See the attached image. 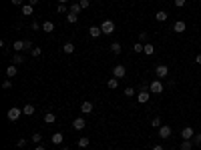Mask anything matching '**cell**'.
I'll use <instances>...</instances> for the list:
<instances>
[{
    "label": "cell",
    "instance_id": "obj_7",
    "mask_svg": "<svg viewBox=\"0 0 201 150\" xmlns=\"http://www.w3.org/2000/svg\"><path fill=\"white\" fill-rule=\"evenodd\" d=\"M193 136H195V130H193L191 126L181 128V138H183V140H193Z\"/></svg>",
    "mask_w": 201,
    "mask_h": 150
},
{
    "label": "cell",
    "instance_id": "obj_25",
    "mask_svg": "<svg viewBox=\"0 0 201 150\" xmlns=\"http://www.w3.org/2000/svg\"><path fill=\"white\" fill-rule=\"evenodd\" d=\"M181 150H191L193 148V140H181Z\"/></svg>",
    "mask_w": 201,
    "mask_h": 150
},
{
    "label": "cell",
    "instance_id": "obj_5",
    "mask_svg": "<svg viewBox=\"0 0 201 150\" xmlns=\"http://www.w3.org/2000/svg\"><path fill=\"white\" fill-rule=\"evenodd\" d=\"M149 98H151V92H149V90H139V92H137V102H139V104H147Z\"/></svg>",
    "mask_w": 201,
    "mask_h": 150
},
{
    "label": "cell",
    "instance_id": "obj_2",
    "mask_svg": "<svg viewBox=\"0 0 201 150\" xmlns=\"http://www.w3.org/2000/svg\"><path fill=\"white\" fill-rule=\"evenodd\" d=\"M163 90H165V86H163V82H161L159 78L153 80V82L149 84V92H153V94H161Z\"/></svg>",
    "mask_w": 201,
    "mask_h": 150
},
{
    "label": "cell",
    "instance_id": "obj_16",
    "mask_svg": "<svg viewBox=\"0 0 201 150\" xmlns=\"http://www.w3.org/2000/svg\"><path fill=\"white\" fill-rule=\"evenodd\" d=\"M111 52L113 54H121V50H123V46H121V42H111Z\"/></svg>",
    "mask_w": 201,
    "mask_h": 150
},
{
    "label": "cell",
    "instance_id": "obj_31",
    "mask_svg": "<svg viewBox=\"0 0 201 150\" xmlns=\"http://www.w3.org/2000/svg\"><path fill=\"white\" fill-rule=\"evenodd\" d=\"M30 30H34V32H38V30H42V24H38L36 20H32V22H30Z\"/></svg>",
    "mask_w": 201,
    "mask_h": 150
},
{
    "label": "cell",
    "instance_id": "obj_34",
    "mask_svg": "<svg viewBox=\"0 0 201 150\" xmlns=\"http://www.w3.org/2000/svg\"><path fill=\"white\" fill-rule=\"evenodd\" d=\"M30 54H32V58H38V56H40V54H42V50L38 48V46H34V48L30 50Z\"/></svg>",
    "mask_w": 201,
    "mask_h": 150
},
{
    "label": "cell",
    "instance_id": "obj_1",
    "mask_svg": "<svg viewBox=\"0 0 201 150\" xmlns=\"http://www.w3.org/2000/svg\"><path fill=\"white\" fill-rule=\"evenodd\" d=\"M6 116H8V120H10V122H16V120L22 116V108H16V106H12V108L6 112Z\"/></svg>",
    "mask_w": 201,
    "mask_h": 150
},
{
    "label": "cell",
    "instance_id": "obj_28",
    "mask_svg": "<svg viewBox=\"0 0 201 150\" xmlns=\"http://www.w3.org/2000/svg\"><path fill=\"white\" fill-rule=\"evenodd\" d=\"M30 140H32V142H34V144H40V142H42V134H40V132H34V134H32V138H30Z\"/></svg>",
    "mask_w": 201,
    "mask_h": 150
},
{
    "label": "cell",
    "instance_id": "obj_47",
    "mask_svg": "<svg viewBox=\"0 0 201 150\" xmlns=\"http://www.w3.org/2000/svg\"><path fill=\"white\" fill-rule=\"evenodd\" d=\"M195 62H197V64H201V54H197V56H195Z\"/></svg>",
    "mask_w": 201,
    "mask_h": 150
},
{
    "label": "cell",
    "instance_id": "obj_4",
    "mask_svg": "<svg viewBox=\"0 0 201 150\" xmlns=\"http://www.w3.org/2000/svg\"><path fill=\"white\" fill-rule=\"evenodd\" d=\"M101 30H103V34H113L115 32V22L113 20H103L101 22Z\"/></svg>",
    "mask_w": 201,
    "mask_h": 150
},
{
    "label": "cell",
    "instance_id": "obj_11",
    "mask_svg": "<svg viewBox=\"0 0 201 150\" xmlns=\"http://www.w3.org/2000/svg\"><path fill=\"white\" fill-rule=\"evenodd\" d=\"M80 112H83V114H93V102L85 100L83 104H80Z\"/></svg>",
    "mask_w": 201,
    "mask_h": 150
},
{
    "label": "cell",
    "instance_id": "obj_9",
    "mask_svg": "<svg viewBox=\"0 0 201 150\" xmlns=\"http://www.w3.org/2000/svg\"><path fill=\"white\" fill-rule=\"evenodd\" d=\"M187 30V24L183 22V20H177V22L173 24V32H177V34H183Z\"/></svg>",
    "mask_w": 201,
    "mask_h": 150
},
{
    "label": "cell",
    "instance_id": "obj_18",
    "mask_svg": "<svg viewBox=\"0 0 201 150\" xmlns=\"http://www.w3.org/2000/svg\"><path fill=\"white\" fill-rule=\"evenodd\" d=\"M34 110H36V108H34L32 104H26V106H22V114H24V116H32V114H34Z\"/></svg>",
    "mask_w": 201,
    "mask_h": 150
},
{
    "label": "cell",
    "instance_id": "obj_48",
    "mask_svg": "<svg viewBox=\"0 0 201 150\" xmlns=\"http://www.w3.org/2000/svg\"><path fill=\"white\" fill-rule=\"evenodd\" d=\"M68 2V0H58V4H66Z\"/></svg>",
    "mask_w": 201,
    "mask_h": 150
},
{
    "label": "cell",
    "instance_id": "obj_23",
    "mask_svg": "<svg viewBox=\"0 0 201 150\" xmlns=\"http://www.w3.org/2000/svg\"><path fill=\"white\" fill-rule=\"evenodd\" d=\"M79 148H87L89 144H91V138H87V136H83V138H79Z\"/></svg>",
    "mask_w": 201,
    "mask_h": 150
},
{
    "label": "cell",
    "instance_id": "obj_12",
    "mask_svg": "<svg viewBox=\"0 0 201 150\" xmlns=\"http://www.w3.org/2000/svg\"><path fill=\"white\" fill-rule=\"evenodd\" d=\"M85 126H87L85 118H75V120H72V128H75V130H83Z\"/></svg>",
    "mask_w": 201,
    "mask_h": 150
},
{
    "label": "cell",
    "instance_id": "obj_35",
    "mask_svg": "<svg viewBox=\"0 0 201 150\" xmlns=\"http://www.w3.org/2000/svg\"><path fill=\"white\" fill-rule=\"evenodd\" d=\"M193 144H195V146H201V132H195V136H193Z\"/></svg>",
    "mask_w": 201,
    "mask_h": 150
},
{
    "label": "cell",
    "instance_id": "obj_30",
    "mask_svg": "<svg viewBox=\"0 0 201 150\" xmlns=\"http://www.w3.org/2000/svg\"><path fill=\"white\" fill-rule=\"evenodd\" d=\"M143 52H145V54H149V56H151V54L155 52V46H153V44H145V50H143Z\"/></svg>",
    "mask_w": 201,
    "mask_h": 150
},
{
    "label": "cell",
    "instance_id": "obj_6",
    "mask_svg": "<svg viewBox=\"0 0 201 150\" xmlns=\"http://www.w3.org/2000/svg\"><path fill=\"white\" fill-rule=\"evenodd\" d=\"M171 134H173V128H171V126H167V124H163V126L159 128V136H161L163 140L171 138Z\"/></svg>",
    "mask_w": 201,
    "mask_h": 150
},
{
    "label": "cell",
    "instance_id": "obj_40",
    "mask_svg": "<svg viewBox=\"0 0 201 150\" xmlns=\"http://www.w3.org/2000/svg\"><path fill=\"white\" fill-rule=\"evenodd\" d=\"M147 38H149L147 32H141V34H139V42H147Z\"/></svg>",
    "mask_w": 201,
    "mask_h": 150
},
{
    "label": "cell",
    "instance_id": "obj_37",
    "mask_svg": "<svg viewBox=\"0 0 201 150\" xmlns=\"http://www.w3.org/2000/svg\"><path fill=\"white\" fill-rule=\"evenodd\" d=\"M135 94H137V92H135V88H131V86H129V88H125V96H129V98H131V96H135Z\"/></svg>",
    "mask_w": 201,
    "mask_h": 150
},
{
    "label": "cell",
    "instance_id": "obj_15",
    "mask_svg": "<svg viewBox=\"0 0 201 150\" xmlns=\"http://www.w3.org/2000/svg\"><path fill=\"white\" fill-rule=\"evenodd\" d=\"M42 30H44L46 34H50L54 30V22H50V20H44V22H42Z\"/></svg>",
    "mask_w": 201,
    "mask_h": 150
},
{
    "label": "cell",
    "instance_id": "obj_19",
    "mask_svg": "<svg viewBox=\"0 0 201 150\" xmlns=\"http://www.w3.org/2000/svg\"><path fill=\"white\" fill-rule=\"evenodd\" d=\"M24 60H26V58H24L22 54H20V52H16L14 56H12V64H16V66H18V64H22V62H24Z\"/></svg>",
    "mask_w": 201,
    "mask_h": 150
},
{
    "label": "cell",
    "instance_id": "obj_8",
    "mask_svg": "<svg viewBox=\"0 0 201 150\" xmlns=\"http://www.w3.org/2000/svg\"><path fill=\"white\" fill-rule=\"evenodd\" d=\"M125 72H127V68L123 66V64H117V66L113 68V76H115V78H119V80L125 78Z\"/></svg>",
    "mask_w": 201,
    "mask_h": 150
},
{
    "label": "cell",
    "instance_id": "obj_17",
    "mask_svg": "<svg viewBox=\"0 0 201 150\" xmlns=\"http://www.w3.org/2000/svg\"><path fill=\"white\" fill-rule=\"evenodd\" d=\"M18 74V68H16V64H10V66L6 68V76L8 78H12V76H16Z\"/></svg>",
    "mask_w": 201,
    "mask_h": 150
},
{
    "label": "cell",
    "instance_id": "obj_33",
    "mask_svg": "<svg viewBox=\"0 0 201 150\" xmlns=\"http://www.w3.org/2000/svg\"><path fill=\"white\" fill-rule=\"evenodd\" d=\"M143 50H145V44H141V42L133 44V52H143Z\"/></svg>",
    "mask_w": 201,
    "mask_h": 150
},
{
    "label": "cell",
    "instance_id": "obj_27",
    "mask_svg": "<svg viewBox=\"0 0 201 150\" xmlns=\"http://www.w3.org/2000/svg\"><path fill=\"white\" fill-rule=\"evenodd\" d=\"M66 20H68L71 24H76V20H79V14H75V12H68V14H66Z\"/></svg>",
    "mask_w": 201,
    "mask_h": 150
},
{
    "label": "cell",
    "instance_id": "obj_43",
    "mask_svg": "<svg viewBox=\"0 0 201 150\" xmlns=\"http://www.w3.org/2000/svg\"><path fill=\"white\" fill-rule=\"evenodd\" d=\"M149 84H151V82H143V84H141V88H139V90H149Z\"/></svg>",
    "mask_w": 201,
    "mask_h": 150
},
{
    "label": "cell",
    "instance_id": "obj_21",
    "mask_svg": "<svg viewBox=\"0 0 201 150\" xmlns=\"http://www.w3.org/2000/svg\"><path fill=\"white\" fill-rule=\"evenodd\" d=\"M54 120H57L54 112H44V122L46 124H54Z\"/></svg>",
    "mask_w": 201,
    "mask_h": 150
},
{
    "label": "cell",
    "instance_id": "obj_29",
    "mask_svg": "<svg viewBox=\"0 0 201 150\" xmlns=\"http://www.w3.org/2000/svg\"><path fill=\"white\" fill-rule=\"evenodd\" d=\"M57 12H58V14H68V6H66V4H58Z\"/></svg>",
    "mask_w": 201,
    "mask_h": 150
},
{
    "label": "cell",
    "instance_id": "obj_44",
    "mask_svg": "<svg viewBox=\"0 0 201 150\" xmlns=\"http://www.w3.org/2000/svg\"><path fill=\"white\" fill-rule=\"evenodd\" d=\"M151 150H165V148H163V146H161V144H155V146H153Z\"/></svg>",
    "mask_w": 201,
    "mask_h": 150
},
{
    "label": "cell",
    "instance_id": "obj_46",
    "mask_svg": "<svg viewBox=\"0 0 201 150\" xmlns=\"http://www.w3.org/2000/svg\"><path fill=\"white\" fill-rule=\"evenodd\" d=\"M34 150H46V148L42 146V144H36V148H34Z\"/></svg>",
    "mask_w": 201,
    "mask_h": 150
},
{
    "label": "cell",
    "instance_id": "obj_32",
    "mask_svg": "<svg viewBox=\"0 0 201 150\" xmlns=\"http://www.w3.org/2000/svg\"><path fill=\"white\" fill-rule=\"evenodd\" d=\"M151 126H153V128H161V126H163V124H161V118H159V116L153 118V120H151Z\"/></svg>",
    "mask_w": 201,
    "mask_h": 150
},
{
    "label": "cell",
    "instance_id": "obj_36",
    "mask_svg": "<svg viewBox=\"0 0 201 150\" xmlns=\"http://www.w3.org/2000/svg\"><path fill=\"white\" fill-rule=\"evenodd\" d=\"M26 142H28L26 138H18V140H16V146H18V148H24V146H26Z\"/></svg>",
    "mask_w": 201,
    "mask_h": 150
},
{
    "label": "cell",
    "instance_id": "obj_24",
    "mask_svg": "<svg viewBox=\"0 0 201 150\" xmlns=\"http://www.w3.org/2000/svg\"><path fill=\"white\" fill-rule=\"evenodd\" d=\"M107 86H109L111 90H115L119 86V78H115V76H113V78H109V80H107Z\"/></svg>",
    "mask_w": 201,
    "mask_h": 150
},
{
    "label": "cell",
    "instance_id": "obj_13",
    "mask_svg": "<svg viewBox=\"0 0 201 150\" xmlns=\"http://www.w3.org/2000/svg\"><path fill=\"white\" fill-rule=\"evenodd\" d=\"M89 34H91V38H99L103 34V30H101V26H91L89 28Z\"/></svg>",
    "mask_w": 201,
    "mask_h": 150
},
{
    "label": "cell",
    "instance_id": "obj_45",
    "mask_svg": "<svg viewBox=\"0 0 201 150\" xmlns=\"http://www.w3.org/2000/svg\"><path fill=\"white\" fill-rule=\"evenodd\" d=\"M28 4H30V6H36V4H38V0H28Z\"/></svg>",
    "mask_w": 201,
    "mask_h": 150
},
{
    "label": "cell",
    "instance_id": "obj_14",
    "mask_svg": "<svg viewBox=\"0 0 201 150\" xmlns=\"http://www.w3.org/2000/svg\"><path fill=\"white\" fill-rule=\"evenodd\" d=\"M20 12H22V16H32L34 6H30V4H24V6L20 8Z\"/></svg>",
    "mask_w": 201,
    "mask_h": 150
},
{
    "label": "cell",
    "instance_id": "obj_26",
    "mask_svg": "<svg viewBox=\"0 0 201 150\" xmlns=\"http://www.w3.org/2000/svg\"><path fill=\"white\" fill-rule=\"evenodd\" d=\"M80 10H83V8H80L79 2H75V4H71V6H68V12H75V14H79Z\"/></svg>",
    "mask_w": 201,
    "mask_h": 150
},
{
    "label": "cell",
    "instance_id": "obj_22",
    "mask_svg": "<svg viewBox=\"0 0 201 150\" xmlns=\"http://www.w3.org/2000/svg\"><path fill=\"white\" fill-rule=\"evenodd\" d=\"M62 50H65L66 54H72L75 52V44H72V42H65V44H62Z\"/></svg>",
    "mask_w": 201,
    "mask_h": 150
},
{
    "label": "cell",
    "instance_id": "obj_49",
    "mask_svg": "<svg viewBox=\"0 0 201 150\" xmlns=\"http://www.w3.org/2000/svg\"><path fill=\"white\" fill-rule=\"evenodd\" d=\"M61 150H71V148H66V146H62V148H61Z\"/></svg>",
    "mask_w": 201,
    "mask_h": 150
},
{
    "label": "cell",
    "instance_id": "obj_38",
    "mask_svg": "<svg viewBox=\"0 0 201 150\" xmlns=\"http://www.w3.org/2000/svg\"><path fill=\"white\" fill-rule=\"evenodd\" d=\"M2 88H4V90L12 88V80H10V78H8V80H4V82H2Z\"/></svg>",
    "mask_w": 201,
    "mask_h": 150
},
{
    "label": "cell",
    "instance_id": "obj_10",
    "mask_svg": "<svg viewBox=\"0 0 201 150\" xmlns=\"http://www.w3.org/2000/svg\"><path fill=\"white\" fill-rule=\"evenodd\" d=\"M62 140H65V138H62V132H54V134L50 136V142H53L54 146H61Z\"/></svg>",
    "mask_w": 201,
    "mask_h": 150
},
{
    "label": "cell",
    "instance_id": "obj_42",
    "mask_svg": "<svg viewBox=\"0 0 201 150\" xmlns=\"http://www.w3.org/2000/svg\"><path fill=\"white\" fill-rule=\"evenodd\" d=\"M12 4H14V6H20V8L24 6V4H22V0H12Z\"/></svg>",
    "mask_w": 201,
    "mask_h": 150
},
{
    "label": "cell",
    "instance_id": "obj_20",
    "mask_svg": "<svg viewBox=\"0 0 201 150\" xmlns=\"http://www.w3.org/2000/svg\"><path fill=\"white\" fill-rule=\"evenodd\" d=\"M155 18H157V22H165V20L169 18V14H167V12H163V10H159L155 14Z\"/></svg>",
    "mask_w": 201,
    "mask_h": 150
},
{
    "label": "cell",
    "instance_id": "obj_3",
    "mask_svg": "<svg viewBox=\"0 0 201 150\" xmlns=\"http://www.w3.org/2000/svg\"><path fill=\"white\" fill-rule=\"evenodd\" d=\"M155 74H157V78H165V76H169V66L167 64H157L155 66Z\"/></svg>",
    "mask_w": 201,
    "mask_h": 150
},
{
    "label": "cell",
    "instance_id": "obj_39",
    "mask_svg": "<svg viewBox=\"0 0 201 150\" xmlns=\"http://www.w3.org/2000/svg\"><path fill=\"white\" fill-rule=\"evenodd\" d=\"M185 2H187V0H173V4L177 8H183V6H185Z\"/></svg>",
    "mask_w": 201,
    "mask_h": 150
},
{
    "label": "cell",
    "instance_id": "obj_41",
    "mask_svg": "<svg viewBox=\"0 0 201 150\" xmlns=\"http://www.w3.org/2000/svg\"><path fill=\"white\" fill-rule=\"evenodd\" d=\"M80 8H89V6H91V2H89V0H80Z\"/></svg>",
    "mask_w": 201,
    "mask_h": 150
}]
</instances>
